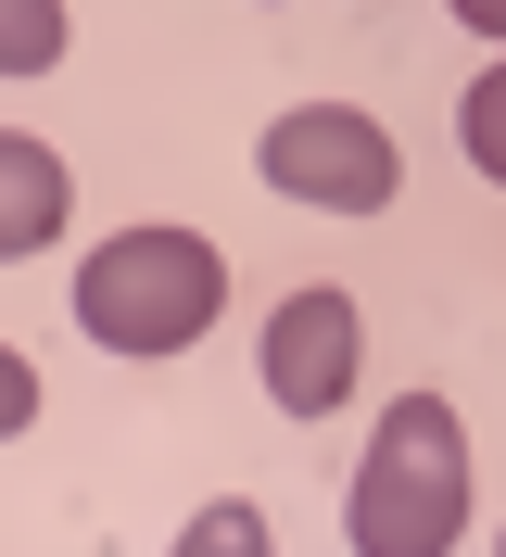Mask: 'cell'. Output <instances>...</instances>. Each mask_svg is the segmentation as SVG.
Listing matches in <instances>:
<instances>
[{
  "instance_id": "cell-6",
  "label": "cell",
  "mask_w": 506,
  "mask_h": 557,
  "mask_svg": "<svg viewBox=\"0 0 506 557\" xmlns=\"http://www.w3.org/2000/svg\"><path fill=\"white\" fill-rule=\"evenodd\" d=\"M64 0H0V76H51L64 64Z\"/></svg>"
},
{
  "instance_id": "cell-7",
  "label": "cell",
  "mask_w": 506,
  "mask_h": 557,
  "mask_svg": "<svg viewBox=\"0 0 506 557\" xmlns=\"http://www.w3.org/2000/svg\"><path fill=\"white\" fill-rule=\"evenodd\" d=\"M456 127H469V165L506 190V64H481V76H469V114H456Z\"/></svg>"
},
{
  "instance_id": "cell-10",
  "label": "cell",
  "mask_w": 506,
  "mask_h": 557,
  "mask_svg": "<svg viewBox=\"0 0 506 557\" xmlns=\"http://www.w3.org/2000/svg\"><path fill=\"white\" fill-rule=\"evenodd\" d=\"M456 26H469V38H494V51H506V0H456Z\"/></svg>"
},
{
  "instance_id": "cell-2",
  "label": "cell",
  "mask_w": 506,
  "mask_h": 557,
  "mask_svg": "<svg viewBox=\"0 0 506 557\" xmlns=\"http://www.w3.org/2000/svg\"><path fill=\"white\" fill-rule=\"evenodd\" d=\"M229 305V253L202 242V228H114V242L76 267V330L101 355H190Z\"/></svg>"
},
{
  "instance_id": "cell-8",
  "label": "cell",
  "mask_w": 506,
  "mask_h": 557,
  "mask_svg": "<svg viewBox=\"0 0 506 557\" xmlns=\"http://www.w3.org/2000/svg\"><path fill=\"white\" fill-rule=\"evenodd\" d=\"M26 418H38V368H26V355H13V343H0V444H13Z\"/></svg>"
},
{
  "instance_id": "cell-5",
  "label": "cell",
  "mask_w": 506,
  "mask_h": 557,
  "mask_svg": "<svg viewBox=\"0 0 506 557\" xmlns=\"http://www.w3.org/2000/svg\"><path fill=\"white\" fill-rule=\"evenodd\" d=\"M64 215H76L64 152L26 139V127H0V267H13V253H51V242H64Z\"/></svg>"
},
{
  "instance_id": "cell-9",
  "label": "cell",
  "mask_w": 506,
  "mask_h": 557,
  "mask_svg": "<svg viewBox=\"0 0 506 557\" xmlns=\"http://www.w3.org/2000/svg\"><path fill=\"white\" fill-rule=\"evenodd\" d=\"M190 545H267V520H254V507H202Z\"/></svg>"
},
{
  "instance_id": "cell-4",
  "label": "cell",
  "mask_w": 506,
  "mask_h": 557,
  "mask_svg": "<svg viewBox=\"0 0 506 557\" xmlns=\"http://www.w3.org/2000/svg\"><path fill=\"white\" fill-rule=\"evenodd\" d=\"M254 368H267V406L279 418H330L342 393H355V368H368V317H355V292H292V305L267 317V343H254Z\"/></svg>"
},
{
  "instance_id": "cell-3",
  "label": "cell",
  "mask_w": 506,
  "mask_h": 557,
  "mask_svg": "<svg viewBox=\"0 0 506 557\" xmlns=\"http://www.w3.org/2000/svg\"><path fill=\"white\" fill-rule=\"evenodd\" d=\"M254 165H267L279 203H317V215H380V203L405 190L393 127H380V114H355V102H292V114H267Z\"/></svg>"
},
{
  "instance_id": "cell-1",
  "label": "cell",
  "mask_w": 506,
  "mask_h": 557,
  "mask_svg": "<svg viewBox=\"0 0 506 557\" xmlns=\"http://www.w3.org/2000/svg\"><path fill=\"white\" fill-rule=\"evenodd\" d=\"M469 532V431L443 393H393L368 431V469L342 494V545L355 557H443Z\"/></svg>"
}]
</instances>
